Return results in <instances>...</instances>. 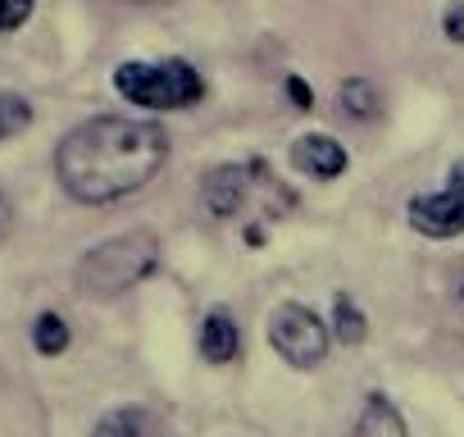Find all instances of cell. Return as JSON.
Segmentation results:
<instances>
[{
	"label": "cell",
	"instance_id": "cell-1",
	"mask_svg": "<svg viewBox=\"0 0 464 437\" xmlns=\"http://www.w3.org/2000/svg\"><path fill=\"white\" fill-rule=\"evenodd\" d=\"M169 160V132L150 119L96 114L64 132L55 151L60 187L82 205H114L141 191Z\"/></svg>",
	"mask_w": 464,
	"mask_h": 437
},
{
	"label": "cell",
	"instance_id": "cell-2",
	"mask_svg": "<svg viewBox=\"0 0 464 437\" xmlns=\"http://www.w3.org/2000/svg\"><path fill=\"white\" fill-rule=\"evenodd\" d=\"M155 269H160V238L150 228H132L110 242H96L78 260V292L110 301V296H123L137 283H146Z\"/></svg>",
	"mask_w": 464,
	"mask_h": 437
},
{
	"label": "cell",
	"instance_id": "cell-3",
	"mask_svg": "<svg viewBox=\"0 0 464 437\" xmlns=\"http://www.w3.org/2000/svg\"><path fill=\"white\" fill-rule=\"evenodd\" d=\"M114 92L137 110H191L205 101V78L191 60H123L114 69Z\"/></svg>",
	"mask_w": 464,
	"mask_h": 437
},
{
	"label": "cell",
	"instance_id": "cell-4",
	"mask_svg": "<svg viewBox=\"0 0 464 437\" xmlns=\"http://www.w3.org/2000/svg\"><path fill=\"white\" fill-rule=\"evenodd\" d=\"M328 337H333V324H324L310 306L287 301L269 315V346L292 369H319L328 355Z\"/></svg>",
	"mask_w": 464,
	"mask_h": 437
},
{
	"label": "cell",
	"instance_id": "cell-5",
	"mask_svg": "<svg viewBox=\"0 0 464 437\" xmlns=\"http://www.w3.org/2000/svg\"><path fill=\"white\" fill-rule=\"evenodd\" d=\"M405 218H410L414 233H423V238H432V242L459 238V233H464V164L450 169L446 187L410 196Z\"/></svg>",
	"mask_w": 464,
	"mask_h": 437
},
{
	"label": "cell",
	"instance_id": "cell-6",
	"mask_svg": "<svg viewBox=\"0 0 464 437\" xmlns=\"http://www.w3.org/2000/svg\"><path fill=\"white\" fill-rule=\"evenodd\" d=\"M265 160H251V164H214L205 178H200V209L209 218H237L242 205L251 200V191L265 182Z\"/></svg>",
	"mask_w": 464,
	"mask_h": 437
},
{
	"label": "cell",
	"instance_id": "cell-7",
	"mask_svg": "<svg viewBox=\"0 0 464 437\" xmlns=\"http://www.w3.org/2000/svg\"><path fill=\"white\" fill-rule=\"evenodd\" d=\"M292 164H296V173H305V178H314V182H337V178L351 169V155H346V146H342L337 137H328V132H305V137L292 141Z\"/></svg>",
	"mask_w": 464,
	"mask_h": 437
},
{
	"label": "cell",
	"instance_id": "cell-8",
	"mask_svg": "<svg viewBox=\"0 0 464 437\" xmlns=\"http://www.w3.org/2000/svg\"><path fill=\"white\" fill-rule=\"evenodd\" d=\"M242 351V333H237V319L227 310H209L205 324H200V355L209 364H232Z\"/></svg>",
	"mask_w": 464,
	"mask_h": 437
},
{
	"label": "cell",
	"instance_id": "cell-9",
	"mask_svg": "<svg viewBox=\"0 0 464 437\" xmlns=\"http://www.w3.org/2000/svg\"><path fill=\"white\" fill-rule=\"evenodd\" d=\"M355 437H410V428H405V414L396 410V401H387L382 392H373L364 401V414L355 423Z\"/></svg>",
	"mask_w": 464,
	"mask_h": 437
},
{
	"label": "cell",
	"instance_id": "cell-10",
	"mask_svg": "<svg viewBox=\"0 0 464 437\" xmlns=\"http://www.w3.org/2000/svg\"><path fill=\"white\" fill-rule=\"evenodd\" d=\"M337 105H342V114L355 119V123H369V119H378V110H382L378 87H373L369 78H346V83L337 87Z\"/></svg>",
	"mask_w": 464,
	"mask_h": 437
},
{
	"label": "cell",
	"instance_id": "cell-11",
	"mask_svg": "<svg viewBox=\"0 0 464 437\" xmlns=\"http://www.w3.org/2000/svg\"><path fill=\"white\" fill-rule=\"evenodd\" d=\"M33 128V101L19 92H0V141H10Z\"/></svg>",
	"mask_w": 464,
	"mask_h": 437
},
{
	"label": "cell",
	"instance_id": "cell-12",
	"mask_svg": "<svg viewBox=\"0 0 464 437\" xmlns=\"http://www.w3.org/2000/svg\"><path fill=\"white\" fill-rule=\"evenodd\" d=\"M333 333L346 342V346H355V342H364V333H369V319H364V310L342 292L337 301H333Z\"/></svg>",
	"mask_w": 464,
	"mask_h": 437
},
{
	"label": "cell",
	"instance_id": "cell-13",
	"mask_svg": "<svg viewBox=\"0 0 464 437\" xmlns=\"http://www.w3.org/2000/svg\"><path fill=\"white\" fill-rule=\"evenodd\" d=\"M33 346H37L42 355H60V351H69V324H64L55 310L37 315V324H33Z\"/></svg>",
	"mask_w": 464,
	"mask_h": 437
},
{
	"label": "cell",
	"instance_id": "cell-14",
	"mask_svg": "<svg viewBox=\"0 0 464 437\" xmlns=\"http://www.w3.org/2000/svg\"><path fill=\"white\" fill-rule=\"evenodd\" d=\"M92 437H137V414L132 410H114V414H105L96 423Z\"/></svg>",
	"mask_w": 464,
	"mask_h": 437
},
{
	"label": "cell",
	"instance_id": "cell-15",
	"mask_svg": "<svg viewBox=\"0 0 464 437\" xmlns=\"http://www.w3.org/2000/svg\"><path fill=\"white\" fill-rule=\"evenodd\" d=\"M33 19V0H0V33H19Z\"/></svg>",
	"mask_w": 464,
	"mask_h": 437
},
{
	"label": "cell",
	"instance_id": "cell-16",
	"mask_svg": "<svg viewBox=\"0 0 464 437\" xmlns=\"http://www.w3.org/2000/svg\"><path fill=\"white\" fill-rule=\"evenodd\" d=\"M283 96L296 105V114H310V110H314V92H310V83H305L301 73H287V78H283Z\"/></svg>",
	"mask_w": 464,
	"mask_h": 437
},
{
	"label": "cell",
	"instance_id": "cell-17",
	"mask_svg": "<svg viewBox=\"0 0 464 437\" xmlns=\"http://www.w3.org/2000/svg\"><path fill=\"white\" fill-rule=\"evenodd\" d=\"M441 37L450 46H464V0H450V5L441 10Z\"/></svg>",
	"mask_w": 464,
	"mask_h": 437
},
{
	"label": "cell",
	"instance_id": "cell-18",
	"mask_svg": "<svg viewBox=\"0 0 464 437\" xmlns=\"http://www.w3.org/2000/svg\"><path fill=\"white\" fill-rule=\"evenodd\" d=\"M10 228H14V205H10V196L0 191V242L10 238Z\"/></svg>",
	"mask_w": 464,
	"mask_h": 437
},
{
	"label": "cell",
	"instance_id": "cell-19",
	"mask_svg": "<svg viewBox=\"0 0 464 437\" xmlns=\"http://www.w3.org/2000/svg\"><path fill=\"white\" fill-rule=\"evenodd\" d=\"M450 292H455V301H464V265L455 269V283H450Z\"/></svg>",
	"mask_w": 464,
	"mask_h": 437
},
{
	"label": "cell",
	"instance_id": "cell-20",
	"mask_svg": "<svg viewBox=\"0 0 464 437\" xmlns=\"http://www.w3.org/2000/svg\"><path fill=\"white\" fill-rule=\"evenodd\" d=\"M123 5H169V0H123Z\"/></svg>",
	"mask_w": 464,
	"mask_h": 437
}]
</instances>
